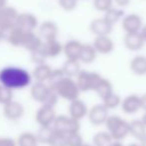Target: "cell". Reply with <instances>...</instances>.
<instances>
[{"label":"cell","mask_w":146,"mask_h":146,"mask_svg":"<svg viewBox=\"0 0 146 146\" xmlns=\"http://www.w3.org/2000/svg\"><path fill=\"white\" fill-rule=\"evenodd\" d=\"M32 80L31 73L22 67L9 65L0 70V85L12 91L29 87Z\"/></svg>","instance_id":"6da1fadb"},{"label":"cell","mask_w":146,"mask_h":146,"mask_svg":"<svg viewBox=\"0 0 146 146\" xmlns=\"http://www.w3.org/2000/svg\"><path fill=\"white\" fill-rule=\"evenodd\" d=\"M104 125L113 140L121 141L129 135V122L119 115H109Z\"/></svg>","instance_id":"7a4b0ae2"},{"label":"cell","mask_w":146,"mask_h":146,"mask_svg":"<svg viewBox=\"0 0 146 146\" xmlns=\"http://www.w3.org/2000/svg\"><path fill=\"white\" fill-rule=\"evenodd\" d=\"M53 89L55 90L59 98H62L69 102L79 98L81 93L75 78L67 77V76H64Z\"/></svg>","instance_id":"3957f363"},{"label":"cell","mask_w":146,"mask_h":146,"mask_svg":"<svg viewBox=\"0 0 146 146\" xmlns=\"http://www.w3.org/2000/svg\"><path fill=\"white\" fill-rule=\"evenodd\" d=\"M102 77L99 73L95 71H88V70H81L75 80L77 82V85L81 92H88V91H95L96 87L98 86L99 82L101 81Z\"/></svg>","instance_id":"277c9868"},{"label":"cell","mask_w":146,"mask_h":146,"mask_svg":"<svg viewBox=\"0 0 146 146\" xmlns=\"http://www.w3.org/2000/svg\"><path fill=\"white\" fill-rule=\"evenodd\" d=\"M53 129L63 134L80 132V121L71 118L69 115H57L52 125Z\"/></svg>","instance_id":"5b68a950"},{"label":"cell","mask_w":146,"mask_h":146,"mask_svg":"<svg viewBox=\"0 0 146 146\" xmlns=\"http://www.w3.org/2000/svg\"><path fill=\"white\" fill-rule=\"evenodd\" d=\"M18 11L12 6H5L0 9V31L5 33L16 25V19L18 16Z\"/></svg>","instance_id":"8992f818"},{"label":"cell","mask_w":146,"mask_h":146,"mask_svg":"<svg viewBox=\"0 0 146 146\" xmlns=\"http://www.w3.org/2000/svg\"><path fill=\"white\" fill-rule=\"evenodd\" d=\"M56 116L57 114L55 107L48 105H41L35 113V121L39 125V127L52 126Z\"/></svg>","instance_id":"52a82bcc"},{"label":"cell","mask_w":146,"mask_h":146,"mask_svg":"<svg viewBox=\"0 0 146 146\" xmlns=\"http://www.w3.org/2000/svg\"><path fill=\"white\" fill-rule=\"evenodd\" d=\"M109 116V110L103 104H95L88 110L87 117L92 125L100 126L105 124Z\"/></svg>","instance_id":"ba28073f"},{"label":"cell","mask_w":146,"mask_h":146,"mask_svg":"<svg viewBox=\"0 0 146 146\" xmlns=\"http://www.w3.org/2000/svg\"><path fill=\"white\" fill-rule=\"evenodd\" d=\"M122 29L125 33H135L140 32L143 27V20L141 16L136 13H130V14L124 15L121 20Z\"/></svg>","instance_id":"9c48e42d"},{"label":"cell","mask_w":146,"mask_h":146,"mask_svg":"<svg viewBox=\"0 0 146 146\" xmlns=\"http://www.w3.org/2000/svg\"><path fill=\"white\" fill-rule=\"evenodd\" d=\"M25 113L24 106L18 101L11 100L10 102L3 105V114L10 121H18Z\"/></svg>","instance_id":"30bf717a"},{"label":"cell","mask_w":146,"mask_h":146,"mask_svg":"<svg viewBox=\"0 0 146 146\" xmlns=\"http://www.w3.org/2000/svg\"><path fill=\"white\" fill-rule=\"evenodd\" d=\"M16 26L21 28L23 31H35L39 26L37 17L29 12L18 13L16 19Z\"/></svg>","instance_id":"8fae6325"},{"label":"cell","mask_w":146,"mask_h":146,"mask_svg":"<svg viewBox=\"0 0 146 146\" xmlns=\"http://www.w3.org/2000/svg\"><path fill=\"white\" fill-rule=\"evenodd\" d=\"M30 87V95L34 101L43 104L46 100L48 94L51 91V87L46 82H36L31 84Z\"/></svg>","instance_id":"7c38bea8"},{"label":"cell","mask_w":146,"mask_h":146,"mask_svg":"<svg viewBox=\"0 0 146 146\" xmlns=\"http://www.w3.org/2000/svg\"><path fill=\"white\" fill-rule=\"evenodd\" d=\"M88 110H89V108L87 107L85 102L82 101L79 98H77V99L71 101L70 104H69L68 115L73 119L81 121L83 118H85L87 116Z\"/></svg>","instance_id":"4fadbf2b"},{"label":"cell","mask_w":146,"mask_h":146,"mask_svg":"<svg viewBox=\"0 0 146 146\" xmlns=\"http://www.w3.org/2000/svg\"><path fill=\"white\" fill-rule=\"evenodd\" d=\"M112 29H113V25L110 24L104 17L93 19L89 24V30L95 36L110 35Z\"/></svg>","instance_id":"5bb4252c"},{"label":"cell","mask_w":146,"mask_h":146,"mask_svg":"<svg viewBox=\"0 0 146 146\" xmlns=\"http://www.w3.org/2000/svg\"><path fill=\"white\" fill-rule=\"evenodd\" d=\"M98 54L106 55L109 54L114 49V41L110 37V35H102V36H95L92 43Z\"/></svg>","instance_id":"9a60e30c"},{"label":"cell","mask_w":146,"mask_h":146,"mask_svg":"<svg viewBox=\"0 0 146 146\" xmlns=\"http://www.w3.org/2000/svg\"><path fill=\"white\" fill-rule=\"evenodd\" d=\"M42 44L43 39L41 38L38 33H36L35 31H25L21 47L26 49L29 52H32V51L40 48Z\"/></svg>","instance_id":"2e32d148"},{"label":"cell","mask_w":146,"mask_h":146,"mask_svg":"<svg viewBox=\"0 0 146 146\" xmlns=\"http://www.w3.org/2000/svg\"><path fill=\"white\" fill-rule=\"evenodd\" d=\"M123 43L125 48L129 51H138L143 48V46L145 45V41L141 32L125 33Z\"/></svg>","instance_id":"e0dca14e"},{"label":"cell","mask_w":146,"mask_h":146,"mask_svg":"<svg viewBox=\"0 0 146 146\" xmlns=\"http://www.w3.org/2000/svg\"><path fill=\"white\" fill-rule=\"evenodd\" d=\"M122 111L126 114H135L139 110H141V103H140V95L137 94H130L122 99L120 104Z\"/></svg>","instance_id":"ac0fdd59"},{"label":"cell","mask_w":146,"mask_h":146,"mask_svg":"<svg viewBox=\"0 0 146 146\" xmlns=\"http://www.w3.org/2000/svg\"><path fill=\"white\" fill-rule=\"evenodd\" d=\"M42 49L47 58H56L63 53V44L57 38L43 40Z\"/></svg>","instance_id":"d6986e66"},{"label":"cell","mask_w":146,"mask_h":146,"mask_svg":"<svg viewBox=\"0 0 146 146\" xmlns=\"http://www.w3.org/2000/svg\"><path fill=\"white\" fill-rule=\"evenodd\" d=\"M59 29L57 24L54 21L46 20L39 24L38 26V34L43 40H48V39L57 38L58 36Z\"/></svg>","instance_id":"ffe728a7"},{"label":"cell","mask_w":146,"mask_h":146,"mask_svg":"<svg viewBox=\"0 0 146 146\" xmlns=\"http://www.w3.org/2000/svg\"><path fill=\"white\" fill-rule=\"evenodd\" d=\"M82 43L78 40H68L63 44V53L66 59H77L79 60V55L81 52Z\"/></svg>","instance_id":"44dd1931"},{"label":"cell","mask_w":146,"mask_h":146,"mask_svg":"<svg viewBox=\"0 0 146 146\" xmlns=\"http://www.w3.org/2000/svg\"><path fill=\"white\" fill-rule=\"evenodd\" d=\"M52 69L53 68H51L47 63L39 64L34 67L31 75L36 82H46L47 83L51 75V72H52Z\"/></svg>","instance_id":"7402d4cb"},{"label":"cell","mask_w":146,"mask_h":146,"mask_svg":"<svg viewBox=\"0 0 146 146\" xmlns=\"http://www.w3.org/2000/svg\"><path fill=\"white\" fill-rule=\"evenodd\" d=\"M61 70L67 77L75 78L82 70L81 62L77 59H66V61L63 63L62 67H61Z\"/></svg>","instance_id":"603a6c76"},{"label":"cell","mask_w":146,"mask_h":146,"mask_svg":"<svg viewBox=\"0 0 146 146\" xmlns=\"http://www.w3.org/2000/svg\"><path fill=\"white\" fill-rule=\"evenodd\" d=\"M97 55L98 53L96 52L93 45L89 44V43H85V44H82L81 52L79 55V61L84 64H90L96 60Z\"/></svg>","instance_id":"cb8c5ba5"},{"label":"cell","mask_w":146,"mask_h":146,"mask_svg":"<svg viewBox=\"0 0 146 146\" xmlns=\"http://www.w3.org/2000/svg\"><path fill=\"white\" fill-rule=\"evenodd\" d=\"M129 135L139 141L146 135V125L140 119H133L129 122Z\"/></svg>","instance_id":"d4e9b609"},{"label":"cell","mask_w":146,"mask_h":146,"mask_svg":"<svg viewBox=\"0 0 146 146\" xmlns=\"http://www.w3.org/2000/svg\"><path fill=\"white\" fill-rule=\"evenodd\" d=\"M130 69L137 76L146 75V56L137 55L130 61Z\"/></svg>","instance_id":"484cf974"},{"label":"cell","mask_w":146,"mask_h":146,"mask_svg":"<svg viewBox=\"0 0 146 146\" xmlns=\"http://www.w3.org/2000/svg\"><path fill=\"white\" fill-rule=\"evenodd\" d=\"M25 31H23L21 28L15 25L13 28H11L9 31L6 32V39L10 45L14 47H21V43H22V39L24 36Z\"/></svg>","instance_id":"4316f807"},{"label":"cell","mask_w":146,"mask_h":146,"mask_svg":"<svg viewBox=\"0 0 146 146\" xmlns=\"http://www.w3.org/2000/svg\"><path fill=\"white\" fill-rule=\"evenodd\" d=\"M125 15L123 8H119V7H111L109 10H107L106 12H104V18L108 21L111 25H115L116 23H118L120 20H122V18Z\"/></svg>","instance_id":"83f0119b"},{"label":"cell","mask_w":146,"mask_h":146,"mask_svg":"<svg viewBox=\"0 0 146 146\" xmlns=\"http://www.w3.org/2000/svg\"><path fill=\"white\" fill-rule=\"evenodd\" d=\"M16 142L17 146H37L39 143L36 134L29 131L21 133L16 139Z\"/></svg>","instance_id":"f1b7e54d"},{"label":"cell","mask_w":146,"mask_h":146,"mask_svg":"<svg viewBox=\"0 0 146 146\" xmlns=\"http://www.w3.org/2000/svg\"><path fill=\"white\" fill-rule=\"evenodd\" d=\"M94 92H96V94H97L102 100L104 97H106L107 95H109L110 93L113 92V86H112V83L107 78L102 77L101 81L99 82V84H98V86L96 87Z\"/></svg>","instance_id":"f546056e"},{"label":"cell","mask_w":146,"mask_h":146,"mask_svg":"<svg viewBox=\"0 0 146 146\" xmlns=\"http://www.w3.org/2000/svg\"><path fill=\"white\" fill-rule=\"evenodd\" d=\"M121 101H122V99L119 94L115 93V92L113 91L112 93H110L109 95H107L106 97H104L103 99H102V104H103L108 110H111V109H115L118 106H120Z\"/></svg>","instance_id":"4dcf8cb0"},{"label":"cell","mask_w":146,"mask_h":146,"mask_svg":"<svg viewBox=\"0 0 146 146\" xmlns=\"http://www.w3.org/2000/svg\"><path fill=\"white\" fill-rule=\"evenodd\" d=\"M113 141L107 131H99L93 136V146H108Z\"/></svg>","instance_id":"1f68e13d"},{"label":"cell","mask_w":146,"mask_h":146,"mask_svg":"<svg viewBox=\"0 0 146 146\" xmlns=\"http://www.w3.org/2000/svg\"><path fill=\"white\" fill-rule=\"evenodd\" d=\"M54 132L52 126H46V127H40L38 130V132L36 133L37 139H38L39 143H45L47 144V142L49 141L51 135Z\"/></svg>","instance_id":"d6a6232c"},{"label":"cell","mask_w":146,"mask_h":146,"mask_svg":"<svg viewBox=\"0 0 146 146\" xmlns=\"http://www.w3.org/2000/svg\"><path fill=\"white\" fill-rule=\"evenodd\" d=\"M48 146H67L66 145V134L60 133L54 130L49 141L47 142Z\"/></svg>","instance_id":"836d02e7"},{"label":"cell","mask_w":146,"mask_h":146,"mask_svg":"<svg viewBox=\"0 0 146 146\" xmlns=\"http://www.w3.org/2000/svg\"><path fill=\"white\" fill-rule=\"evenodd\" d=\"M30 56H31V61H32L35 65L46 63V60L48 59L46 56V54L44 53V51H43L42 46H41L40 48L30 52Z\"/></svg>","instance_id":"e575fe53"},{"label":"cell","mask_w":146,"mask_h":146,"mask_svg":"<svg viewBox=\"0 0 146 146\" xmlns=\"http://www.w3.org/2000/svg\"><path fill=\"white\" fill-rule=\"evenodd\" d=\"M84 143L83 137L80 132H74L66 135V145L67 146H81Z\"/></svg>","instance_id":"d590c367"},{"label":"cell","mask_w":146,"mask_h":146,"mask_svg":"<svg viewBox=\"0 0 146 146\" xmlns=\"http://www.w3.org/2000/svg\"><path fill=\"white\" fill-rule=\"evenodd\" d=\"M64 73L61 70V68H56V69H52V72H51V75L49 77L47 84L50 86L51 88H54L56 86V84L64 77Z\"/></svg>","instance_id":"8d00e7d4"},{"label":"cell","mask_w":146,"mask_h":146,"mask_svg":"<svg viewBox=\"0 0 146 146\" xmlns=\"http://www.w3.org/2000/svg\"><path fill=\"white\" fill-rule=\"evenodd\" d=\"M93 6L99 12H106L114 6L112 0H93Z\"/></svg>","instance_id":"74e56055"},{"label":"cell","mask_w":146,"mask_h":146,"mask_svg":"<svg viewBox=\"0 0 146 146\" xmlns=\"http://www.w3.org/2000/svg\"><path fill=\"white\" fill-rule=\"evenodd\" d=\"M13 100V91L0 85V104H4Z\"/></svg>","instance_id":"f35d334b"},{"label":"cell","mask_w":146,"mask_h":146,"mask_svg":"<svg viewBox=\"0 0 146 146\" xmlns=\"http://www.w3.org/2000/svg\"><path fill=\"white\" fill-rule=\"evenodd\" d=\"M58 4L64 11L70 12L77 7L78 0H58Z\"/></svg>","instance_id":"ab89813d"},{"label":"cell","mask_w":146,"mask_h":146,"mask_svg":"<svg viewBox=\"0 0 146 146\" xmlns=\"http://www.w3.org/2000/svg\"><path fill=\"white\" fill-rule=\"evenodd\" d=\"M0 146H17V142L10 137H0Z\"/></svg>","instance_id":"60d3db41"},{"label":"cell","mask_w":146,"mask_h":146,"mask_svg":"<svg viewBox=\"0 0 146 146\" xmlns=\"http://www.w3.org/2000/svg\"><path fill=\"white\" fill-rule=\"evenodd\" d=\"M112 1H113V4H115L116 7H119V8H124L131 2V0H112Z\"/></svg>","instance_id":"b9f144b4"},{"label":"cell","mask_w":146,"mask_h":146,"mask_svg":"<svg viewBox=\"0 0 146 146\" xmlns=\"http://www.w3.org/2000/svg\"><path fill=\"white\" fill-rule=\"evenodd\" d=\"M140 103H141V109L146 111V93L140 95Z\"/></svg>","instance_id":"7bdbcfd3"},{"label":"cell","mask_w":146,"mask_h":146,"mask_svg":"<svg viewBox=\"0 0 146 146\" xmlns=\"http://www.w3.org/2000/svg\"><path fill=\"white\" fill-rule=\"evenodd\" d=\"M108 146H124L123 144H122L121 141H117V140H113V141L111 142V143L109 144Z\"/></svg>","instance_id":"ee69618b"},{"label":"cell","mask_w":146,"mask_h":146,"mask_svg":"<svg viewBox=\"0 0 146 146\" xmlns=\"http://www.w3.org/2000/svg\"><path fill=\"white\" fill-rule=\"evenodd\" d=\"M140 32H141L142 36H143V38H144V41H145V44H146V25H143V27H142Z\"/></svg>","instance_id":"f6af8a7d"},{"label":"cell","mask_w":146,"mask_h":146,"mask_svg":"<svg viewBox=\"0 0 146 146\" xmlns=\"http://www.w3.org/2000/svg\"><path fill=\"white\" fill-rule=\"evenodd\" d=\"M5 6H7V0H0V9L4 8Z\"/></svg>","instance_id":"bcb514c9"},{"label":"cell","mask_w":146,"mask_h":146,"mask_svg":"<svg viewBox=\"0 0 146 146\" xmlns=\"http://www.w3.org/2000/svg\"><path fill=\"white\" fill-rule=\"evenodd\" d=\"M139 145L140 146H146V135L144 136L142 139L139 140Z\"/></svg>","instance_id":"7dc6e473"},{"label":"cell","mask_w":146,"mask_h":146,"mask_svg":"<svg viewBox=\"0 0 146 146\" xmlns=\"http://www.w3.org/2000/svg\"><path fill=\"white\" fill-rule=\"evenodd\" d=\"M141 120H142V121L144 122V124H145V125H146V111L144 112V114H143V115H142V117H141Z\"/></svg>","instance_id":"c3c4849f"},{"label":"cell","mask_w":146,"mask_h":146,"mask_svg":"<svg viewBox=\"0 0 146 146\" xmlns=\"http://www.w3.org/2000/svg\"><path fill=\"white\" fill-rule=\"evenodd\" d=\"M127 146H140V145H139V143H130L129 145H127Z\"/></svg>","instance_id":"681fc988"},{"label":"cell","mask_w":146,"mask_h":146,"mask_svg":"<svg viewBox=\"0 0 146 146\" xmlns=\"http://www.w3.org/2000/svg\"><path fill=\"white\" fill-rule=\"evenodd\" d=\"M3 35H4V33H3V32H1V31H0V42H1V40H2V38H3Z\"/></svg>","instance_id":"f907efd6"},{"label":"cell","mask_w":146,"mask_h":146,"mask_svg":"<svg viewBox=\"0 0 146 146\" xmlns=\"http://www.w3.org/2000/svg\"><path fill=\"white\" fill-rule=\"evenodd\" d=\"M81 146H93L92 144H88V143H83Z\"/></svg>","instance_id":"816d5d0a"}]
</instances>
